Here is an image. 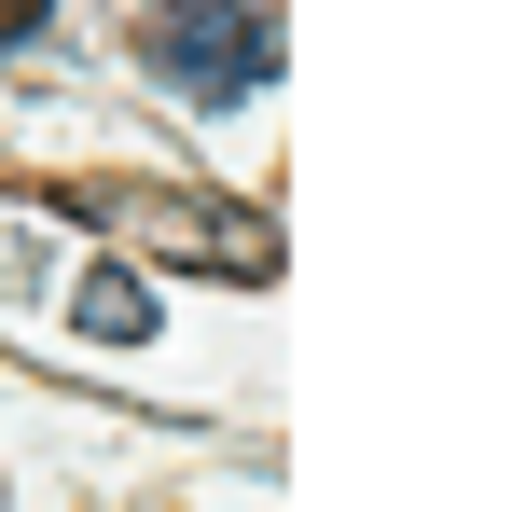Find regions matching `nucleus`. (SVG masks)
Wrapping results in <instances>:
<instances>
[{
	"instance_id": "7ed1b4c3",
	"label": "nucleus",
	"mask_w": 512,
	"mask_h": 512,
	"mask_svg": "<svg viewBox=\"0 0 512 512\" xmlns=\"http://www.w3.org/2000/svg\"><path fill=\"white\" fill-rule=\"evenodd\" d=\"M42 14H56V0H0V56H14V42H42Z\"/></svg>"
},
{
	"instance_id": "f03ea898",
	"label": "nucleus",
	"mask_w": 512,
	"mask_h": 512,
	"mask_svg": "<svg viewBox=\"0 0 512 512\" xmlns=\"http://www.w3.org/2000/svg\"><path fill=\"white\" fill-rule=\"evenodd\" d=\"M84 333H97V346H139V333H153V291H139V263H97V291H84Z\"/></svg>"
},
{
	"instance_id": "f257e3e1",
	"label": "nucleus",
	"mask_w": 512,
	"mask_h": 512,
	"mask_svg": "<svg viewBox=\"0 0 512 512\" xmlns=\"http://www.w3.org/2000/svg\"><path fill=\"white\" fill-rule=\"evenodd\" d=\"M139 56L180 97H250V84H277V14L263 0H153Z\"/></svg>"
}]
</instances>
